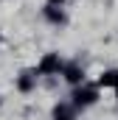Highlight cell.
Returning <instances> with one entry per match:
<instances>
[{"label": "cell", "mask_w": 118, "mask_h": 120, "mask_svg": "<svg viewBox=\"0 0 118 120\" xmlns=\"http://www.w3.org/2000/svg\"><path fill=\"white\" fill-rule=\"evenodd\" d=\"M96 103V90H76L73 92V106H90Z\"/></svg>", "instance_id": "2"}, {"label": "cell", "mask_w": 118, "mask_h": 120, "mask_svg": "<svg viewBox=\"0 0 118 120\" xmlns=\"http://www.w3.org/2000/svg\"><path fill=\"white\" fill-rule=\"evenodd\" d=\"M54 120H73L70 106H56V109H54Z\"/></svg>", "instance_id": "5"}, {"label": "cell", "mask_w": 118, "mask_h": 120, "mask_svg": "<svg viewBox=\"0 0 118 120\" xmlns=\"http://www.w3.org/2000/svg\"><path fill=\"white\" fill-rule=\"evenodd\" d=\"M82 75H84V73H82V70H79L76 64H70V67H65V78H67L70 84H79V81H82Z\"/></svg>", "instance_id": "4"}, {"label": "cell", "mask_w": 118, "mask_h": 120, "mask_svg": "<svg viewBox=\"0 0 118 120\" xmlns=\"http://www.w3.org/2000/svg\"><path fill=\"white\" fill-rule=\"evenodd\" d=\"M56 70H59V56H56V53H48L45 59L39 61V67H37V73H42V75L56 73Z\"/></svg>", "instance_id": "1"}, {"label": "cell", "mask_w": 118, "mask_h": 120, "mask_svg": "<svg viewBox=\"0 0 118 120\" xmlns=\"http://www.w3.org/2000/svg\"><path fill=\"white\" fill-rule=\"evenodd\" d=\"M98 87H118V70H107L98 78Z\"/></svg>", "instance_id": "3"}, {"label": "cell", "mask_w": 118, "mask_h": 120, "mask_svg": "<svg viewBox=\"0 0 118 120\" xmlns=\"http://www.w3.org/2000/svg\"><path fill=\"white\" fill-rule=\"evenodd\" d=\"M48 3H62V0H48Z\"/></svg>", "instance_id": "8"}, {"label": "cell", "mask_w": 118, "mask_h": 120, "mask_svg": "<svg viewBox=\"0 0 118 120\" xmlns=\"http://www.w3.org/2000/svg\"><path fill=\"white\" fill-rule=\"evenodd\" d=\"M17 87H20L23 92H28L31 87H34V78H31L28 73H23V75H20V81H17Z\"/></svg>", "instance_id": "7"}, {"label": "cell", "mask_w": 118, "mask_h": 120, "mask_svg": "<svg viewBox=\"0 0 118 120\" xmlns=\"http://www.w3.org/2000/svg\"><path fill=\"white\" fill-rule=\"evenodd\" d=\"M45 17H48L51 22H65V14H62V11H56L54 6H48V8H45Z\"/></svg>", "instance_id": "6"}]
</instances>
